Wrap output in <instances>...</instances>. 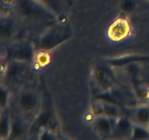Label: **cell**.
Here are the masks:
<instances>
[{
  "label": "cell",
  "mask_w": 149,
  "mask_h": 140,
  "mask_svg": "<svg viewBox=\"0 0 149 140\" xmlns=\"http://www.w3.org/2000/svg\"><path fill=\"white\" fill-rule=\"evenodd\" d=\"M17 14L28 22H48L55 20L56 14L37 0H15Z\"/></svg>",
  "instance_id": "cell-1"
},
{
  "label": "cell",
  "mask_w": 149,
  "mask_h": 140,
  "mask_svg": "<svg viewBox=\"0 0 149 140\" xmlns=\"http://www.w3.org/2000/svg\"><path fill=\"white\" fill-rule=\"evenodd\" d=\"M132 23L125 15H120L113 20L106 32V39L113 45H122L127 42L133 36Z\"/></svg>",
  "instance_id": "cell-2"
},
{
  "label": "cell",
  "mask_w": 149,
  "mask_h": 140,
  "mask_svg": "<svg viewBox=\"0 0 149 140\" xmlns=\"http://www.w3.org/2000/svg\"><path fill=\"white\" fill-rule=\"evenodd\" d=\"M70 36V30L67 28L61 27L49 29L41 36L38 41L36 49L37 50L49 51L66 41Z\"/></svg>",
  "instance_id": "cell-3"
},
{
  "label": "cell",
  "mask_w": 149,
  "mask_h": 140,
  "mask_svg": "<svg viewBox=\"0 0 149 140\" xmlns=\"http://www.w3.org/2000/svg\"><path fill=\"white\" fill-rule=\"evenodd\" d=\"M17 109L24 115H35L39 112L41 99L39 95L32 90H23L16 97Z\"/></svg>",
  "instance_id": "cell-4"
},
{
  "label": "cell",
  "mask_w": 149,
  "mask_h": 140,
  "mask_svg": "<svg viewBox=\"0 0 149 140\" xmlns=\"http://www.w3.org/2000/svg\"><path fill=\"white\" fill-rule=\"evenodd\" d=\"M36 50L30 43H20L16 45L9 52L11 60L22 61L29 64L34 58Z\"/></svg>",
  "instance_id": "cell-5"
},
{
  "label": "cell",
  "mask_w": 149,
  "mask_h": 140,
  "mask_svg": "<svg viewBox=\"0 0 149 140\" xmlns=\"http://www.w3.org/2000/svg\"><path fill=\"white\" fill-rule=\"evenodd\" d=\"M28 63L12 60L5 67L4 79L7 83H13L17 81L23 75L27 69Z\"/></svg>",
  "instance_id": "cell-6"
},
{
  "label": "cell",
  "mask_w": 149,
  "mask_h": 140,
  "mask_svg": "<svg viewBox=\"0 0 149 140\" xmlns=\"http://www.w3.org/2000/svg\"><path fill=\"white\" fill-rule=\"evenodd\" d=\"M116 120L105 115L97 117L95 118L93 122L95 129L97 134L103 138L111 136L113 135Z\"/></svg>",
  "instance_id": "cell-7"
},
{
  "label": "cell",
  "mask_w": 149,
  "mask_h": 140,
  "mask_svg": "<svg viewBox=\"0 0 149 140\" xmlns=\"http://www.w3.org/2000/svg\"><path fill=\"white\" fill-rule=\"evenodd\" d=\"M149 61V56L142 55H127L110 58L107 61L108 65L115 68H122L132 62H145Z\"/></svg>",
  "instance_id": "cell-8"
},
{
  "label": "cell",
  "mask_w": 149,
  "mask_h": 140,
  "mask_svg": "<svg viewBox=\"0 0 149 140\" xmlns=\"http://www.w3.org/2000/svg\"><path fill=\"white\" fill-rule=\"evenodd\" d=\"M133 124L134 123L129 118L119 117L115 122L113 136H116L117 138L131 137Z\"/></svg>",
  "instance_id": "cell-9"
},
{
  "label": "cell",
  "mask_w": 149,
  "mask_h": 140,
  "mask_svg": "<svg viewBox=\"0 0 149 140\" xmlns=\"http://www.w3.org/2000/svg\"><path fill=\"white\" fill-rule=\"evenodd\" d=\"M93 78L96 84L103 89V90H109L111 89L112 80L107 70L101 66H97L93 70Z\"/></svg>",
  "instance_id": "cell-10"
},
{
  "label": "cell",
  "mask_w": 149,
  "mask_h": 140,
  "mask_svg": "<svg viewBox=\"0 0 149 140\" xmlns=\"http://www.w3.org/2000/svg\"><path fill=\"white\" fill-rule=\"evenodd\" d=\"M27 132L26 123L19 116L11 118V131L9 139H20L23 138Z\"/></svg>",
  "instance_id": "cell-11"
},
{
  "label": "cell",
  "mask_w": 149,
  "mask_h": 140,
  "mask_svg": "<svg viewBox=\"0 0 149 140\" xmlns=\"http://www.w3.org/2000/svg\"><path fill=\"white\" fill-rule=\"evenodd\" d=\"M51 55H49V51L38 50L36 51L34 58L32 64L34 70H44L51 64Z\"/></svg>",
  "instance_id": "cell-12"
},
{
  "label": "cell",
  "mask_w": 149,
  "mask_h": 140,
  "mask_svg": "<svg viewBox=\"0 0 149 140\" xmlns=\"http://www.w3.org/2000/svg\"><path fill=\"white\" fill-rule=\"evenodd\" d=\"M15 32V23L14 20L9 16H6L4 18H2L1 21V29H0L1 39L7 40L10 39L14 35Z\"/></svg>",
  "instance_id": "cell-13"
},
{
  "label": "cell",
  "mask_w": 149,
  "mask_h": 140,
  "mask_svg": "<svg viewBox=\"0 0 149 140\" xmlns=\"http://www.w3.org/2000/svg\"><path fill=\"white\" fill-rule=\"evenodd\" d=\"M11 131V117L8 114L1 113L0 120V139H9Z\"/></svg>",
  "instance_id": "cell-14"
},
{
  "label": "cell",
  "mask_w": 149,
  "mask_h": 140,
  "mask_svg": "<svg viewBox=\"0 0 149 140\" xmlns=\"http://www.w3.org/2000/svg\"><path fill=\"white\" fill-rule=\"evenodd\" d=\"M95 99L96 100L100 101V102L111 104L116 105L120 108L122 107V102L114 96V94L112 93L111 90H103V92L98 93L95 96Z\"/></svg>",
  "instance_id": "cell-15"
},
{
  "label": "cell",
  "mask_w": 149,
  "mask_h": 140,
  "mask_svg": "<svg viewBox=\"0 0 149 140\" xmlns=\"http://www.w3.org/2000/svg\"><path fill=\"white\" fill-rule=\"evenodd\" d=\"M49 122H50V115L48 111L45 110L39 112L35 116V126L40 131L46 128Z\"/></svg>",
  "instance_id": "cell-16"
},
{
  "label": "cell",
  "mask_w": 149,
  "mask_h": 140,
  "mask_svg": "<svg viewBox=\"0 0 149 140\" xmlns=\"http://www.w3.org/2000/svg\"><path fill=\"white\" fill-rule=\"evenodd\" d=\"M130 138L135 140L148 139H149V131L141 124L134 123Z\"/></svg>",
  "instance_id": "cell-17"
},
{
  "label": "cell",
  "mask_w": 149,
  "mask_h": 140,
  "mask_svg": "<svg viewBox=\"0 0 149 140\" xmlns=\"http://www.w3.org/2000/svg\"><path fill=\"white\" fill-rule=\"evenodd\" d=\"M135 118L137 121L141 125L149 123V106L142 105L138 106L135 110Z\"/></svg>",
  "instance_id": "cell-18"
},
{
  "label": "cell",
  "mask_w": 149,
  "mask_h": 140,
  "mask_svg": "<svg viewBox=\"0 0 149 140\" xmlns=\"http://www.w3.org/2000/svg\"><path fill=\"white\" fill-rule=\"evenodd\" d=\"M138 63L140 62H132L122 67L128 77L134 78L139 75L141 71V67Z\"/></svg>",
  "instance_id": "cell-19"
},
{
  "label": "cell",
  "mask_w": 149,
  "mask_h": 140,
  "mask_svg": "<svg viewBox=\"0 0 149 140\" xmlns=\"http://www.w3.org/2000/svg\"><path fill=\"white\" fill-rule=\"evenodd\" d=\"M105 108V115L113 119H117L120 116V107L111 104L103 102Z\"/></svg>",
  "instance_id": "cell-20"
},
{
  "label": "cell",
  "mask_w": 149,
  "mask_h": 140,
  "mask_svg": "<svg viewBox=\"0 0 149 140\" xmlns=\"http://www.w3.org/2000/svg\"><path fill=\"white\" fill-rule=\"evenodd\" d=\"M90 112L94 115L95 118L102 116L105 115V108L103 102L96 100L91 104L90 106Z\"/></svg>",
  "instance_id": "cell-21"
},
{
  "label": "cell",
  "mask_w": 149,
  "mask_h": 140,
  "mask_svg": "<svg viewBox=\"0 0 149 140\" xmlns=\"http://www.w3.org/2000/svg\"><path fill=\"white\" fill-rule=\"evenodd\" d=\"M58 15L61 13V7L59 0H37Z\"/></svg>",
  "instance_id": "cell-22"
},
{
  "label": "cell",
  "mask_w": 149,
  "mask_h": 140,
  "mask_svg": "<svg viewBox=\"0 0 149 140\" xmlns=\"http://www.w3.org/2000/svg\"><path fill=\"white\" fill-rule=\"evenodd\" d=\"M9 101H10V92L8 91L7 88L1 85L0 88V106H1V111L7 107Z\"/></svg>",
  "instance_id": "cell-23"
},
{
  "label": "cell",
  "mask_w": 149,
  "mask_h": 140,
  "mask_svg": "<svg viewBox=\"0 0 149 140\" xmlns=\"http://www.w3.org/2000/svg\"><path fill=\"white\" fill-rule=\"evenodd\" d=\"M136 7L134 0H123L121 4V10L125 13H132Z\"/></svg>",
  "instance_id": "cell-24"
},
{
  "label": "cell",
  "mask_w": 149,
  "mask_h": 140,
  "mask_svg": "<svg viewBox=\"0 0 149 140\" xmlns=\"http://www.w3.org/2000/svg\"><path fill=\"white\" fill-rule=\"evenodd\" d=\"M57 134L52 132L49 128H46L40 131L39 134V139L42 140H52L55 139Z\"/></svg>",
  "instance_id": "cell-25"
},
{
  "label": "cell",
  "mask_w": 149,
  "mask_h": 140,
  "mask_svg": "<svg viewBox=\"0 0 149 140\" xmlns=\"http://www.w3.org/2000/svg\"><path fill=\"white\" fill-rule=\"evenodd\" d=\"M135 95H136L138 99L141 101H148L149 99V91L148 89L145 88H138L135 90Z\"/></svg>",
  "instance_id": "cell-26"
},
{
  "label": "cell",
  "mask_w": 149,
  "mask_h": 140,
  "mask_svg": "<svg viewBox=\"0 0 149 140\" xmlns=\"http://www.w3.org/2000/svg\"><path fill=\"white\" fill-rule=\"evenodd\" d=\"M47 128H49L50 131H52V132L56 134L57 135H58V133H59L60 131V127H59V124H58V121L50 120V122L49 123V124H48Z\"/></svg>",
  "instance_id": "cell-27"
},
{
  "label": "cell",
  "mask_w": 149,
  "mask_h": 140,
  "mask_svg": "<svg viewBox=\"0 0 149 140\" xmlns=\"http://www.w3.org/2000/svg\"><path fill=\"white\" fill-rule=\"evenodd\" d=\"M15 0H1V8H4L5 10L12 8L15 7Z\"/></svg>",
  "instance_id": "cell-28"
},
{
  "label": "cell",
  "mask_w": 149,
  "mask_h": 140,
  "mask_svg": "<svg viewBox=\"0 0 149 140\" xmlns=\"http://www.w3.org/2000/svg\"><path fill=\"white\" fill-rule=\"evenodd\" d=\"M147 1H148V2H149V0H147Z\"/></svg>",
  "instance_id": "cell-29"
}]
</instances>
